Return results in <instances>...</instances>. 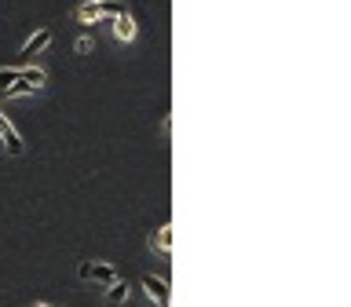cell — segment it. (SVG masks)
<instances>
[{
    "label": "cell",
    "instance_id": "cell-1",
    "mask_svg": "<svg viewBox=\"0 0 351 307\" xmlns=\"http://www.w3.org/2000/svg\"><path fill=\"white\" fill-rule=\"evenodd\" d=\"M77 278L81 282H95V285H114L121 274L114 263H106V260H84L81 267H77Z\"/></svg>",
    "mask_w": 351,
    "mask_h": 307
},
{
    "label": "cell",
    "instance_id": "cell-2",
    "mask_svg": "<svg viewBox=\"0 0 351 307\" xmlns=\"http://www.w3.org/2000/svg\"><path fill=\"white\" fill-rule=\"evenodd\" d=\"M143 293L154 307H169V278L165 274H143Z\"/></svg>",
    "mask_w": 351,
    "mask_h": 307
},
{
    "label": "cell",
    "instance_id": "cell-3",
    "mask_svg": "<svg viewBox=\"0 0 351 307\" xmlns=\"http://www.w3.org/2000/svg\"><path fill=\"white\" fill-rule=\"evenodd\" d=\"M51 40H55V33H51L48 26L33 29L29 37H26V44H22V48H19V55H22V62H33V59H37V55H40L44 48H48Z\"/></svg>",
    "mask_w": 351,
    "mask_h": 307
},
{
    "label": "cell",
    "instance_id": "cell-4",
    "mask_svg": "<svg viewBox=\"0 0 351 307\" xmlns=\"http://www.w3.org/2000/svg\"><path fill=\"white\" fill-rule=\"evenodd\" d=\"M106 26H110V37H114L117 44H132V40L139 37V26H136V19H132V11H125V15H117V19H110Z\"/></svg>",
    "mask_w": 351,
    "mask_h": 307
},
{
    "label": "cell",
    "instance_id": "cell-5",
    "mask_svg": "<svg viewBox=\"0 0 351 307\" xmlns=\"http://www.w3.org/2000/svg\"><path fill=\"white\" fill-rule=\"evenodd\" d=\"M0 143H4V150L11 154V158H22V150H26V143H22V136H19V128L11 125V121L0 114Z\"/></svg>",
    "mask_w": 351,
    "mask_h": 307
},
{
    "label": "cell",
    "instance_id": "cell-6",
    "mask_svg": "<svg viewBox=\"0 0 351 307\" xmlns=\"http://www.w3.org/2000/svg\"><path fill=\"white\" fill-rule=\"evenodd\" d=\"M147 245H150L154 252H161V256H169V252H172V227L165 223V227H158V230H150Z\"/></svg>",
    "mask_w": 351,
    "mask_h": 307
},
{
    "label": "cell",
    "instance_id": "cell-7",
    "mask_svg": "<svg viewBox=\"0 0 351 307\" xmlns=\"http://www.w3.org/2000/svg\"><path fill=\"white\" fill-rule=\"evenodd\" d=\"M70 15H73V22H81V26H95V22H103V15H99V8H95V0H84V4H77Z\"/></svg>",
    "mask_w": 351,
    "mask_h": 307
},
{
    "label": "cell",
    "instance_id": "cell-8",
    "mask_svg": "<svg viewBox=\"0 0 351 307\" xmlns=\"http://www.w3.org/2000/svg\"><path fill=\"white\" fill-rule=\"evenodd\" d=\"M103 296H106V304H110V307H121V304H128L132 285H128L125 278H117L114 285H106V293H103Z\"/></svg>",
    "mask_w": 351,
    "mask_h": 307
},
{
    "label": "cell",
    "instance_id": "cell-9",
    "mask_svg": "<svg viewBox=\"0 0 351 307\" xmlns=\"http://www.w3.org/2000/svg\"><path fill=\"white\" fill-rule=\"evenodd\" d=\"M95 8H99V15H103V22H110V19L125 15V11H128V0H95Z\"/></svg>",
    "mask_w": 351,
    "mask_h": 307
},
{
    "label": "cell",
    "instance_id": "cell-10",
    "mask_svg": "<svg viewBox=\"0 0 351 307\" xmlns=\"http://www.w3.org/2000/svg\"><path fill=\"white\" fill-rule=\"evenodd\" d=\"M19 77H22V81H26V84H33V88H37V92L44 88V81H48V73H44L40 66H33V62L19 66Z\"/></svg>",
    "mask_w": 351,
    "mask_h": 307
},
{
    "label": "cell",
    "instance_id": "cell-11",
    "mask_svg": "<svg viewBox=\"0 0 351 307\" xmlns=\"http://www.w3.org/2000/svg\"><path fill=\"white\" fill-rule=\"evenodd\" d=\"M26 95H37V88H33V84H26L22 77H19V81H15V84H11L8 92H4V99H26Z\"/></svg>",
    "mask_w": 351,
    "mask_h": 307
},
{
    "label": "cell",
    "instance_id": "cell-12",
    "mask_svg": "<svg viewBox=\"0 0 351 307\" xmlns=\"http://www.w3.org/2000/svg\"><path fill=\"white\" fill-rule=\"evenodd\" d=\"M15 81H19V66H8V70H0V95H4Z\"/></svg>",
    "mask_w": 351,
    "mask_h": 307
},
{
    "label": "cell",
    "instance_id": "cell-13",
    "mask_svg": "<svg viewBox=\"0 0 351 307\" xmlns=\"http://www.w3.org/2000/svg\"><path fill=\"white\" fill-rule=\"evenodd\" d=\"M73 51H77V55H88V51H95V37H88V33H81V37L73 40Z\"/></svg>",
    "mask_w": 351,
    "mask_h": 307
},
{
    "label": "cell",
    "instance_id": "cell-14",
    "mask_svg": "<svg viewBox=\"0 0 351 307\" xmlns=\"http://www.w3.org/2000/svg\"><path fill=\"white\" fill-rule=\"evenodd\" d=\"M29 307H51V304H48V300H33Z\"/></svg>",
    "mask_w": 351,
    "mask_h": 307
}]
</instances>
